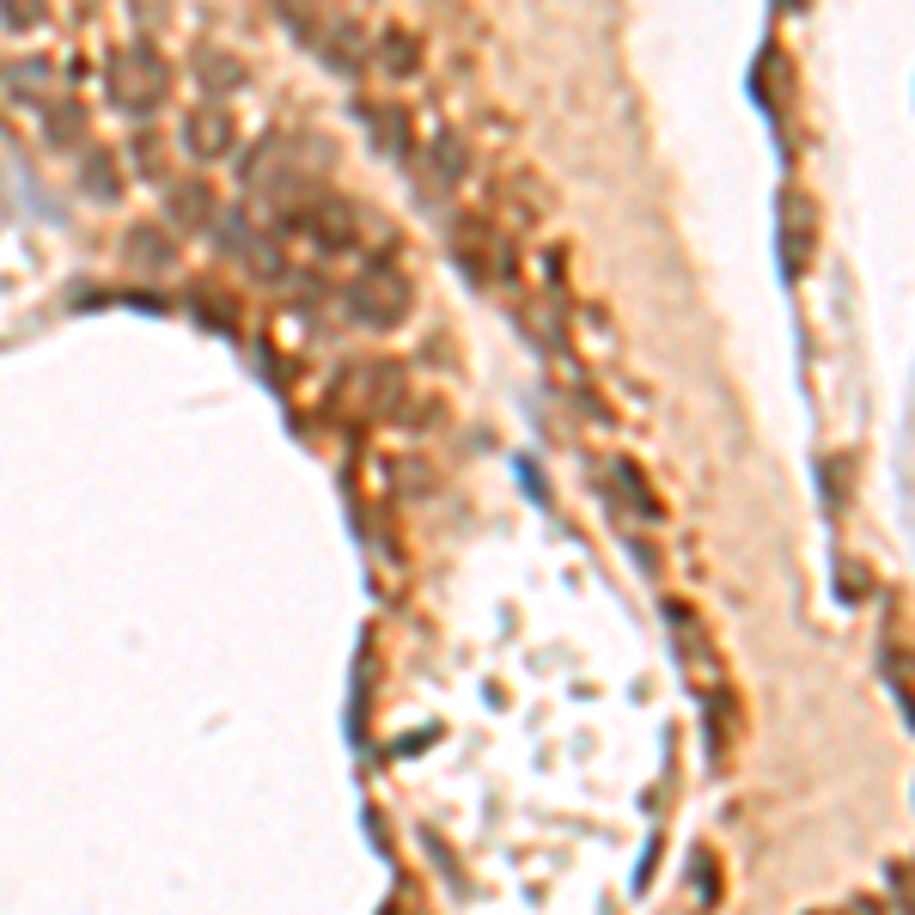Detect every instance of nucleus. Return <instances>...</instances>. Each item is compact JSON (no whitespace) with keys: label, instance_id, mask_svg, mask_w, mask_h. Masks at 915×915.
<instances>
[{"label":"nucleus","instance_id":"f257e3e1","mask_svg":"<svg viewBox=\"0 0 915 915\" xmlns=\"http://www.w3.org/2000/svg\"><path fill=\"white\" fill-rule=\"evenodd\" d=\"M104 86H110V104L116 110H159L165 104V86H171V74H165V62H159L147 44H128V49H116L110 55V67H104Z\"/></svg>","mask_w":915,"mask_h":915},{"label":"nucleus","instance_id":"f03ea898","mask_svg":"<svg viewBox=\"0 0 915 915\" xmlns=\"http://www.w3.org/2000/svg\"><path fill=\"white\" fill-rule=\"evenodd\" d=\"M452 250L465 263L470 281H500V287H519V263H512L507 238L489 214H458L452 220Z\"/></svg>","mask_w":915,"mask_h":915},{"label":"nucleus","instance_id":"7ed1b4c3","mask_svg":"<svg viewBox=\"0 0 915 915\" xmlns=\"http://www.w3.org/2000/svg\"><path fill=\"white\" fill-rule=\"evenodd\" d=\"M348 318L367 330H391L409 318V281L397 275V269L379 257V263H367V275L348 287Z\"/></svg>","mask_w":915,"mask_h":915},{"label":"nucleus","instance_id":"20e7f679","mask_svg":"<svg viewBox=\"0 0 915 915\" xmlns=\"http://www.w3.org/2000/svg\"><path fill=\"white\" fill-rule=\"evenodd\" d=\"M287 226L306 233L324 257H342V250L360 238V214H355V202H342V196H306V202H294L287 208Z\"/></svg>","mask_w":915,"mask_h":915},{"label":"nucleus","instance_id":"39448f33","mask_svg":"<svg viewBox=\"0 0 915 915\" xmlns=\"http://www.w3.org/2000/svg\"><path fill=\"white\" fill-rule=\"evenodd\" d=\"M342 385L355 391L360 416H373V421H385V416H404L409 379H404V367H397V360H360V367H355L348 379H342Z\"/></svg>","mask_w":915,"mask_h":915},{"label":"nucleus","instance_id":"423d86ee","mask_svg":"<svg viewBox=\"0 0 915 915\" xmlns=\"http://www.w3.org/2000/svg\"><path fill=\"white\" fill-rule=\"evenodd\" d=\"M184 153L189 159H226L238 147V123H233V110L220 104V98H208V104H196L184 116Z\"/></svg>","mask_w":915,"mask_h":915},{"label":"nucleus","instance_id":"0eeeda50","mask_svg":"<svg viewBox=\"0 0 915 915\" xmlns=\"http://www.w3.org/2000/svg\"><path fill=\"white\" fill-rule=\"evenodd\" d=\"M812 245H818V208H812V196H781V257H788V269H806Z\"/></svg>","mask_w":915,"mask_h":915},{"label":"nucleus","instance_id":"6e6552de","mask_svg":"<svg viewBox=\"0 0 915 915\" xmlns=\"http://www.w3.org/2000/svg\"><path fill=\"white\" fill-rule=\"evenodd\" d=\"M311 37L324 44V55L336 67H360V62H367V32H360L355 18H318V32H311Z\"/></svg>","mask_w":915,"mask_h":915},{"label":"nucleus","instance_id":"1a4fd4ad","mask_svg":"<svg viewBox=\"0 0 915 915\" xmlns=\"http://www.w3.org/2000/svg\"><path fill=\"white\" fill-rule=\"evenodd\" d=\"M128 263L147 269V275H165V269L177 263V238L159 233L153 220H147V226H128Z\"/></svg>","mask_w":915,"mask_h":915},{"label":"nucleus","instance_id":"9d476101","mask_svg":"<svg viewBox=\"0 0 915 915\" xmlns=\"http://www.w3.org/2000/svg\"><path fill=\"white\" fill-rule=\"evenodd\" d=\"M214 189L202 184V177H177V184H171V220H177V226H196V233H202V226H214Z\"/></svg>","mask_w":915,"mask_h":915},{"label":"nucleus","instance_id":"9b49d317","mask_svg":"<svg viewBox=\"0 0 915 915\" xmlns=\"http://www.w3.org/2000/svg\"><path fill=\"white\" fill-rule=\"evenodd\" d=\"M379 67H385V74H416L421 67V32L385 25V32H379Z\"/></svg>","mask_w":915,"mask_h":915},{"label":"nucleus","instance_id":"f8f14e48","mask_svg":"<svg viewBox=\"0 0 915 915\" xmlns=\"http://www.w3.org/2000/svg\"><path fill=\"white\" fill-rule=\"evenodd\" d=\"M495 202L507 208V214L519 220V226H531V220L543 214V202H549V196H543V184H537V177H500V184H495Z\"/></svg>","mask_w":915,"mask_h":915},{"label":"nucleus","instance_id":"ddd939ff","mask_svg":"<svg viewBox=\"0 0 915 915\" xmlns=\"http://www.w3.org/2000/svg\"><path fill=\"white\" fill-rule=\"evenodd\" d=\"M732 739H739V702H732L727 683H714L708 690V745H714V757H727Z\"/></svg>","mask_w":915,"mask_h":915},{"label":"nucleus","instance_id":"4468645a","mask_svg":"<svg viewBox=\"0 0 915 915\" xmlns=\"http://www.w3.org/2000/svg\"><path fill=\"white\" fill-rule=\"evenodd\" d=\"M226 233H233V245L245 250V263L257 269L263 281H281V275H287V257H281V245H275V238H263V233H245L238 220L226 226Z\"/></svg>","mask_w":915,"mask_h":915},{"label":"nucleus","instance_id":"2eb2a0df","mask_svg":"<svg viewBox=\"0 0 915 915\" xmlns=\"http://www.w3.org/2000/svg\"><path fill=\"white\" fill-rule=\"evenodd\" d=\"M86 110L74 104V98H49V116H44V135L55 140V147H86Z\"/></svg>","mask_w":915,"mask_h":915},{"label":"nucleus","instance_id":"dca6fc26","mask_svg":"<svg viewBox=\"0 0 915 915\" xmlns=\"http://www.w3.org/2000/svg\"><path fill=\"white\" fill-rule=\"evenodd\" d=\"M79 184H86V196L110 202V196H116V165H110V153L86 147V153H79Z\"/></svg>","mask_w":915,"mask_h":915},{"label":"nucleus","instance_id":"f3484780","mask_svg":"<svg viewBox=\"0 0 915 915\" xmlns=\"http://www.w3.org/2000/svg\"><path fill=\"white\" fill-rule=\"evenodd\" d=\"M610 477H617V489H622V500H629V507H635V512H647V519H659V500H653L647 477H641V470L629 465V458H617V465H610Z\"/></svg>","mask_w":915,"mask_h":915},{"label":"nucleus","instance_id":"a211bd4d","mask_svg":"<svg viewBox=\"0 0 915 915\" xmlns=\"http://www.w3.org/2000/svg\"><path fill=\"white\" fill-rule=\"evenodd\" d=\"M196 74H202V86L226 92V86H238V79H245V67H238L226 49H202V55H196Z\"/></svg>","mask_w":915,"mask_h":915},{"label":"nucleus","instance_id":"6ab92c4d","mask_svg":"<svg viewBox=\"0 0 915 915\" xmlns=\"http://www.w3.org/2000/svg\"><path fill=\"white\" fill-rule=\"evenodd\" d=\"M196 318L202 324H214V330H233L238 324V306H233V294H220V287H196Z\"/></svg>","mask_w":915,"mask_h":915},{"label":"nucleus","instance_id":"aec40b11","mask_svg":"<svg viewBox=\"0 0 915 915\" xmlns=\"http://www.w3.org/2000/svg\"><path fill=\"white\" fill-rule=\"evenodd\" d=\"M434 165H440V177H465V171H470V147H465V135L440 128V135H434Z\"/></svg>","mask_w":915,"mask_h":915},{"label":"nucleus","instance_id":"412c9836","mask_svg":"<svg viewBox=\"0 0 915 915\" xmlns=\"http://www.w3.org/2000/svg\"><path fill=\"white\" fill-rule=\"evenodd\" d=\"M391 482H397V489H416V495H434V465H421V458H397V465H391Z\"/></svg>","mask_w":915,"mask_h":915},{"label":"nucleus","instance_id":"4be33fe9","mask_svg":"<svg viewBox=\"0 0 915 915\" xmlns=\"http://www.w3.org/2000/svg\"><path fill=\"white\" fill-rule=\"evenodd\" d=\"M0 25H7V32H44L49 13L44 7H0Z\"/></svg>","mask_w":915,"mask_h":915},{"label":"nucleus","instance_id":"5701e85b","mask_svg":"<svg viewBox=\"0 0 915 915\" xmlns=\"http://www.w3.org/2000/svg\"><path fill=\"white\" fill-rule=\"evenodd\" d=\"M7 86H18V92H37V86H49V67H44V62L7 67Z\"/></svg>","mask_w":915,"mask_h":915},{"label":"nucleus","instance_id":"b1692460","mask_svg":"<svg viewBox=\"0 0 915 915\" xmlns=\"http://www.w3.org/2000/svg\"><path fill=\"white\" fill-rule=\"evenodd\" d=\"M135 165L147 171V177H159V171H165V159H159V140H153V135H135Z\"/></svg>","mask_w":915,"mask_h":915}]
</instances>
